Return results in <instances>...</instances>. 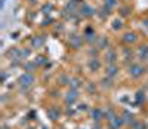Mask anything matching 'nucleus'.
Segmentation results:
<instances>
[{"label":"nucleus","instance_id":"nucleus-1","mask_svg":"<svg viewBox=\"0 0 148 129\" xmlns=\"http://www.w3.org/2000/svg\"><path fill=\"white\" fill-rule=\"evenodd\" d=\"M126 76L127 79L133 82H139L148 76V64L141 61H133L130 66L126 67Z\"/></svg>","mask_w":148,"mask_h":129},{"label":"nucleus","instance_id":"nucleus-2","mask_svg":"<svg viewBox=\"0 0 148 129\" xmlns=\"http://www.w3.org/2000/svg\"><path fill=\"white\" fill-rule=\"evenodd\" d=\"M45 114L47 120L51 123H58L62 117H65V113H64V106L62 102H53V101H49L47 104L43 107Z\"/></svg>","mask_w":148,"mask_h":129},{"label":"nucleus","instance_id":"nucleus-3","mask_svg":"<svg viewBox=\"0 0 148 129\" xmlns=\"http://www.w3.org/2000/svg\"><path fill=\"white\" fill-rule=\"evenodd\" d=\"M15 83H16V88L19 89V92L27 94V92H30V91H31V89L34 88V85L37 83L36 74L24 71V73H21V74L16 77Z\"/></svg>","mask_w":148,"mask_h":129},{"label":"nucleus","instance_id":"nucleus-4","mask_svg":"<svg viewBox=\"0 0 148 129\" xmlns=\"http://www.w3.org/2000/svg\"><path fill=\"white\" fill-rule=\"evenodd\" d=\"M82 5V0H68L61 9V15L65 19H76L79 18V8Z\"/></svg>","mask_w":148,"mask_h":129},{"label":"nucleus","instance_id":"nucleus-5","mask_svg":"<svg viewBox=\"0 0 148 129\" xmlns=\"http://www.w3.org/2000/svg\"><path fill=\"white\" fill-rule=\"evenodd\" d=\"M82 101V91H77V89L73 88H67L64 91L62 95V106L64 107H76L79 102Z\"/></svg>","mask_w":148,"mask_h":129},{"label":"nucleus","instance_id":"nucleus-6","mask_svg":"<svg viewBox=\"0 0 148 129\" xmlns=\"http://www.w3.org/2000/svg\"><path fill=\"white\" fill-rule=\"evenodd\" d=\"M141 42V36L136 30H125L120 33V45L123 46H136Z\"/></svg>","mask_w":148,"mask_h":129},{"label":"nucleus","instance_id":"nucleus-7","mask_svg":"<svg viewBox=\"0 0 148 129\" xmlns=\"http://www.w3.org/2000/svg\"><path fill=\"white\" fill-rule=\"evenodd\" d=\"M119 52H120V64L123 67H127L133 61H136V55H135V49L132 46H120L119 48Z\"/></svg>","mask_w":148,"mask_h":129},{"label":"nucleus","instance_id":"nucleus-8","mask_svg":"<svg viewBox=\"0 0 148 129\" xmlns=\"http://www.w3.org/2000/svg\"><path fill=\"white\" fill-rule=\"evenodd\" d=\"M86 45L84 39L82 36V33H70L67 37V48L73 52H79L83 49V46Z\"/></svg>","mask_w":148,"mask_h":129},{"label":"nucleus","instance_id":"nucleus-9","mask_svg":"<svg viewBox=\"0 0 148 129\" xmlns=\"http://www.w3.org/2000/svg\"><path fill=\"white\" fill-rule=\"evenodd\" d=\"M104 61H102V57H92L88 59V62H86V68H88V71L92 74V76H96L99 74L101 71H104Z\"/></svg>","mask_w":148,"mask_h":129},{"label":"nucleus","instance_id":"nucleus-10","mask_svg":"<svg viewBox=\"0 0 148 129\" xmlns=\"http://www.w3.org/2000/svg\"><path fill=\"white\" fill-rule=\"evenodd\" d=\"M95 17H96V9L88 2H82V5L79 8V18L89 21V19H93Z\"/></svg>","mask_w":148,"mask_h":129},{"label":"nucleus","instance_id":"nucleus-11","mask_svg":"<svg viewBox=\"0 0 148 129\" xmlns=\"http://www.w3.org/2000/svg\"><path fill=\"white\" fill-rule=\"evenodd\" d=\"M82 36H83V39H84V42H86V45H88V46L95 45L96 39L99 37V34H98V31H96V28H95V25H90V24H88V25L83 28Z\"/></svg>","mask_w":148,"mask_h":129},{"label":"nucleus","instance_id":"nucleus-12","mask_svg":"<svg viewBox=\"0 0 148 129\" xmlns=\"http://www.w3.org/2000/svg\"><path fill=\"white\" fill-rule=\"evenodd\" d=\"M102 61H104V64H116V62H120L119 48L110 46L107 50H104V52H102Z\"/></svg>","mask_w":148,"mask_h":129},{"label":"nucleus","instance_id":"nucleus-13","mask_svg":"<svg viewBox=\"0 0 148 129\" xmlns=\"http://www.w3.org/2000/svg\"><path fill=\"white\" fill-rule=\"evenodd\" d=\"M46 39H47L46 34H42V33L33 34V36L30 37L28 45H30V48H31L33 50H40V49H43L45 45H46Z\"/></svg>","mask_w":148,"mask_h":129},{"label":"nucleus","instance_id":"nucleus-14","mask_svg":"<svg viewBox=\"0 0 148 129\" xmlns=\"http://www.w3.org/2000/svg\"><path fill=\"white\" fill-rule=\"evenodd\" d=\"M88 119L95 123V122H104V107L99 104H95L90 107L89 113H88Z\"/></svg>","mask_w":148,"mask_h":129},{"label":"nucleus","instance_id":"nucleus-15","mask_svg":"<svg viewBox=\"0 0 148 129\" xmlns=\"http://www.w3.org/2000/svg\"><path fill=\"white\" fill-rule=\"evenodd\" d=\"M104 74L111 77V79L117 80L120 74H121V64L116 62V64H105L104 66Z\"/></svg>","mask_w":148,"mask_h":129},{"label":"nucleus","instance_id":"nucleus-16","mask_svg":"<svg viewBox=\"0 0 148 129\" xmlns=\"http://www.w3.org/2000/svg\"><path fill=\"white\" fill-rule=\"evenodd\" d=\"M135 55H136V61L148 62V42H139L135 48Z\"/></svg>","mask_w":148,"mask_h":129},{"label":"nucleus","instance_id":"nucleus-17","mask_svg":"<svg viewBox=\"0 0 148 129\" xmlns=\"http://www.w3.org/2000/svg\"><path fill=\"white\" fill-rule=\"evenodd\" d=\"M83 92L84 95H88L90 98H95L101 94V88L98 85V82H93V80H88L84 83V88H83Z\"/></svg>","mask_w":148,"mask_h":129},{"label":"nucleus","instance_id":"nucleus-18","mask_svg":"<svg viewBox=\"0 0 148 129\" xmlns=\"http://www.w3.org/2000/svg\"><path fill=\"white\" fill-rule=\"evenodd\" d=\"M120 116L123 117V120H125V123H126L127 128H130V126L133 125V122L139 117L136 113H133L132 110H129V108H126V107H121V108H120Z\"/></svg>","mask_w":148,"mask_h":129},{"label":"nucleus","instance_id":"nucleus-19","mask_svg":"<svg viewBox=\"0 0 148 129\" xmlns=\"http://www.w3.org/2000/svg\"><path fill=\"white\" fill-rule=\"evenodd\" d=\"M98 85H99V88H101V92H111L116 88V80L104 74L101 79L98 80Z\"/></svg>","mask_w":148,"mask_h":129},{"label":"nucleus","instance_id":"nucleus-20","mask_svg":"<svg viewBox=\"0 0 148 129\" xmlns=\"http://www.w3.org/2000/svg\"><path fill=\"white\" fill-rule=\"evenodd\" d=\"M70 80H71V74H68L67 71H61L55 77V86H58V88L65 91L67 88H70Z\"/></svg>","mask_w":148,"mask_h":129},{"label":"nucleus","instance_id":"nucleus-21","mask_svg":"<svg viewBox=\"0 0 148 129\" xmlns=\"http://www.w3.org/2000/svg\"><path fill=\"white\" fill-rule=\"evenodd\" d=\"M147 101H148V95H147V91L145 89H138L136 92H135L133 95V104L136 106V107H142L147 104Z\"/></svg>","mask_w":148,"mask_h":129},{"label":"nucleus","instance_id":"nucleus-22","mask_svg":"<svg viewBox=\"0 0 148 129\" xmlns=\"http://www.w3.org/2000/svg\"><path fill=\"white\" fill-rule=\"evenodd\" d=\"M119 111H120V108H117L116 106L107 104V106L104 107V122L107 123V122H110L111 119H114L116 116L119 114Z\"/></svg>","mask_w":148,"mask_h":129},{"label":"nucleus","instance_id":"nucleus-23","mask_svg":"<svg viewBox=\"0 0 148 129\" xmlns=\"http://www.w3.org/2000/svg\"><path fill=\"white\" fill-rule=\"evenodd\" d=\"M125 126H126V123H125V120H123V117L120 116V111L114 119H111L110 122L105 123V129H121Z\"/></svg>","mask_w":148,"mask_h":129},{"label":"nucleus","instance_id":"nucleus-24","mask_svg":"<svg viewBox=\"0 0 148 129\" xmlns=\"http://www.w3.org/2000/svg\"><path fill=\"white\" fill-rule=\"evenodd\" d=\"M92 46H96L98 49L101 50V52H104V50H107L110 46H113V45H111V40H110V37H108V36L99 34V37L96 39L95 45H92Z\"/></svg>","mask_w":148,"mask_h":129},{"label":"nucleus","instance_id":"nucleus-25","mask_svg":"<svg viewBox=\"0 0 148 129\" xmlns=\"http://www.w3.org/2000/svg\"><path fill=\"white\" fill-rule=\"evenodd\" d=\"M84 83H86V80L83 79L82 76H77V74H71L70 88H73V89H77V91H83Z\"/></svg>","mask_w":148,"mask_h":129},{"label":"nucleus","instance_id":"nucleus-26","mask_svg":"<svg viewBox=\"0 0 148 129\" xmlns=\"http://www.w3.org/2000/svg\"><path fill=\"white\" fill-rule=\"evenodd\" d=\"M110 27H111V30H113L114 33H123V31H125V19L117 15L116 18L111 19Z\"/></svg>","mask_w":148,"mask_h":129},{"label":"nucleus","instance_id":"nucleus-27","mask_svg":"<svg viewBox=\"0 0 148 129\" xmlns=\"http://www.w3.org/2000/svg\"><path fill=\"white\" fill-rule=\"evenodd\" d=\"M116 12H117V15H119L120 18L126 19V18H130V17H132L133 8H132L130 5H119V8H117Z\"/></svg>","mask_w":148,"mask_h":129},{"label":"nucleus","instance_id":"nucleus-28","mask_svg":"<svg viewBox=\"0 0 148 129\" xmlns=\"http://www.w3.org/2000/svg\"><path fill=\"white\" fill-rule=\"evenodd\" d=\"M114 10H111L110 8H107L105 5H101L99 8L96 9V18H99L101 21H107L111 15H113Z\"/></svg>","mask_w":148,"mask_h":129},{"label":"nucleus","instance_id":"nucleus-29","mask_svg":"<svg viewBox=\"0 0 148 129\" xmlns=\"http://www.w3.org/2000/svg\"><path fill=\"white\" fill-rule=\"evenodd\" d=\"M33 61L36 62V66L39 67V70H42V68H45V67L47 66L49 58H47V55H45V54H37V55L33 58Z\"/></svg>","mask_w":148,"mask_h":129},{"label":"nucleus","instance_id":"nucleus-30","mask_svg":"<svg viewBox=\"0 0 148 129\" xmlns=\"http://www.w3.org/2000/svg\"><path fill=\"white\" fill-rule=\"evenodd\" d=\"M21 67H22V70H24V71H27V73H33V74H36L37 71H39V67L36 66V62H34L33 59L24 61V62L21 64Z\"/></svg>","mask_w":148,"mask_h":129},{"label":"nucleus","instance_id":"nucleus-31","mask_svg":"<svg viewBox=\"0 0 148 129\" xmlns=\"http://www.w3.org/2000/svg\"><path fill=\"white\" fill-rule=\"evenodd\" d=\"M53 10H55V5H53L52 2H45V3H42V6H40V9H39V12H40L43 17H49Z\"/></svg>","mask_w":148,"mask_h":129},{"label":"nucleus","instance_id":"nucleus-32","mask_svg":"<svg viewBox=\"0 0 148 129\" xmlns=\"http://www.w3.org/2000/svg\"><path fill=\"white\" fill-rule=\"evenodd\" d=\"M130 129H148V120H145L142 117H138L133 122V125L130 126Z\"/></svg>","mask_w":148,"mask_h":129},{"label":"nucleus","instance_id":"nucleus-33","mask_svg":"<svg viewBox=\"0 0 148 129\" xmlns=\"http://www.w3.org/2000/svg\"><path fill=\"white\" fill-rule=\"evenodd\" d=\"M90 107H92V106H89V104H88V102H86V101H80L79 104L76 106L77 111H79V113H83V114H86V116H88V113H89Z\"/></svg>","mask_w":148,"mask_h":129},{"label":"nucleus","instance_id":"nucleus-34","mask_svg":"<svg viewBox=\"0 0 148 129\" xmlns=\"http://www.w3.org/2000/svg\"><path fill=\"white\" fill-rule=\"evenodd\" d=\"M64 30H65V24L61 21V22H55L53 25H52V31H53V34H62L64 33Z\"/></svg>","mask_w":148,"mask_h":129},{"label":"nucleus","instance_id":"nucleus-35","mask_svg":"<svg viewBox=\"0 0 148 129\" xmlns=\"http://www.w3.org/2000/svg\"><path fill=\"white\" fill-rule=\"evenodd\" d=\"M102 5H105L107 8H110L111 10H117V8H119V0H102Z\"/></svg>","mask_w":148,"mask_h":129},{"label":"nucleus","instance_id":"nucleus-36","mask_svg":"<svg viewBox=\"0 0 148 129\" xmlns=\"http://www.w3.org/2000/svg\"><path fill=\"white\" fill-rule=\"evenodd\" d=\"M86 52H88L89 58H92V57H102V52H101V50L98 49L96 46H89Z\"/></svg>","mask_w":148,"mask_h":129},{"label":"nucleus","instance_id":"nucleus-37","mask_svg":"<svg viewBox=\"0 0 148 129\" xmlns=\"http://www.w3.org/2000/svg\"><path fill=\"white\" fill-rule=\"evenodd\" d=\"M56 21L49 15V17H43V21H42V27H52Z\"/></svg>","mask_w":148,"mask_h":129},{"label":"nucleus","instance_id":"nucleus-38","mask_svg":"<svg viewBox=\"0 0 148 129\" xmlns=\"http://www.w3.org/2000/svg\"><path fill=\"white\" fill-rule=\"evenodd\" d=\"M27 2V5H30V6H37V5H40V0H25Z\"/></svg>","mask_w":148,"mask_h":129},{"label":"nucleus","instance_id":"nucleus-39","mask_svg":"<svg viewBox=\"0 0 148 129\" xmlns=\"http://www.w3.org/2000/svg\"><path fill=\"white\" fill-rule=\"evenodd\" d=\"M6 79H8L6 71H2V83H5V82H6Z\"/></svg>","mask_w":148,"mask_h":129},{"label":"nucleus","instance_id":"nucleus-40","mask_svg":"<svg viewBox=\"0 0 148 129\" xmlns=\"http://www.w3.org/2000/svg\"><path fill=\"white\" fill-rule=\"evenodd\" d=\"M0 129H12V126H9L8 123H2V126H0Z\"/></svg>","mask_w":148,"mask_h":129},{"label":"nucleus","instance_id":"nucleus-41","mask_svg":"<svg viewBox=\"0 0 148 129\" xmlns=\"http://www.w3.org/2000/svg\"><path fill=\"white\" fill-rule=\"evenodd\" d=\"M121 129H130V128H127V126H125V128H121Z\"/></svg>","mask_w":148,"mask_h":129},{"label":"nucleus","instance_id":"nucleus-42","mask_svg":"<svg viewBox=\"0 0 148 129\" xmlns=\"http://www.w3.org/2000/svg\"><path fill=\"white\" fill-rule=\"evenodd\" d=\"M147 86H148V76H147Z\"/></svg>","mask_w":148,"mask_h":129},{"label":"nucleus","instance_id":"nucleus-43","mask_svg":"<svg viewBox=\"0 0 148 129\" xmlns=\"http://www.w3.org/2000/svg\"><path fill=\"white\" fill-rule=\"evenodd\" d=\"M62 2H68V0H62Z\"/></svg>","mask_w":148,"mask_h":129},{"label":"nucleus","instance_id":"nucleus-44","mask_svg":"<svg viewBox=\"0 0 148 129\" xmlns=\"http://www.w3.org/2000/svg\"><path fill=\"white\" fill-rule=\"evenodd\" d=\"M147 64H148V62H147Z\"/></svg>","mask_w":148,"mask_h":129}]
</instances>
